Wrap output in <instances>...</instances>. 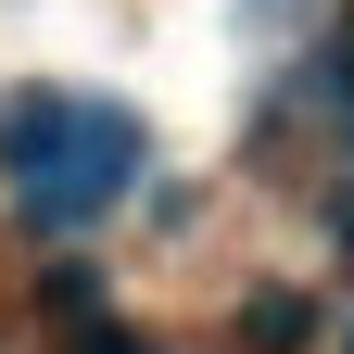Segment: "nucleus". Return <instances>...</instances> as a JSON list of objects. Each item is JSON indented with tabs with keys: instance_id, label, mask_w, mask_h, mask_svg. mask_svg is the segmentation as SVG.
Instances as JSON below:
<instances>
[{
	"instance_id": "1",
	"label": "nucleus",
	"mask_w": 354,
	"mask_h": 354,
	"mask_svg": "<svg viewBox=\"0 0 354 354\" xmlns=\"http://www.w3.org/2000/svg\"><path fill=\"white\" fill-rule=\"evenodd\" d=\"M140 114L102 102V88H13L0 102V190H13L38 228H102V215L140 190Z\"/></svg>"
},
{
	"instance_id": "2",
	"label": "nucleus",
	"mask_w": 354,
	"mask_h": 354,
	"mask_svg": "<svg viewBox=\"0 0 354 354\" xmlns=\"http://www.w3.org/2000/svg\"><path fill=\"white\" fill-rule=\"evenodd\" d=\"M64 354H152V342H127V329H76Z\"/></svg>"
}]
</instances>
